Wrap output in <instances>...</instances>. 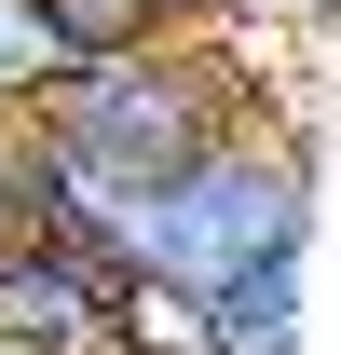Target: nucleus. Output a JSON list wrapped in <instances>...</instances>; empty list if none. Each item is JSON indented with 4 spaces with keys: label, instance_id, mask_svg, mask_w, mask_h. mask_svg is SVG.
Listing matches in <instances>:
<instances>
[{
    "label": "nucleus",
    "instance_id": "nucleus-1",
    "mask_svg": "<svg viewBox=\"0 0 341 355\" xmlns=\"http://www.w3.org/2000/svg\"><path fill=\"white\" fill-rule=\"evenodd\" d=\"M314 246V164H300L287 123H232L205 164H177L150 191V232H137V287L177 314L232 301L246 273H300Z\"/></svg>",
    "mask_w": 341,
    "mask_h": 355
},
{
    "label": "nucleus",
    "instance_id": "nucleus-3",
    "mask_svg": "<svg viewBox=\"0 0 341 355\" xmlns=\"http://www.w3.org/2000/svg\"><path fill=\"white\" fill-rule=\"evenodd\" d=\"M0 355H150V314L69 246H0Z\"/></svg>",
    "mask_w": 341,
    "mask_h": 355
},
{
    "label": "nucleus",
    "instance_id": "nucleus-5",
    "mask_svg": "<svg viewBox=\"0 0 341 355\" xmlns=\"http://www.w3.org/2000/svg\"><path fill=\"white\" fill-rule=\"evenodd\" d=\"M137 14H150V28H164V42H218V28H232V14H246V0H137Z\"/></svg>",
    "mask_w": 341,
    "mask_h": 355
},
{
    "label": "nucleus",
    "instance_id": "nucleus-4",
    "mask_svg": "<svg viewBox=\"0 0 341 355\" xmlns=\"http://www.w3.org/2000/svg\"><path fill=\"white\" fill-rule=\"evenodd\" d=\"M191 355H300V273H246L232 301H205Z\"/></svg>",
    "mask_w": 341,
    "mask_h": 355
},
{
    "label": "nucleus",
    "instance_id": "nucleus-2",
    "mask_svg": "<svg viewBox=\"0 0 341 355\" xmlns=\"http://www.w3.org/2000/svg\"><path fill=\"white\" fill-rule=\"evenodd\" d=\"M246 123L232 110V55L218 42H137V55H96L42 96V137L69 164L123 178V191H164L177 164H205L218 137Z\"/></svg>",
    "mask_w": 341,
    "mask_h": 355
}]
</instances>
